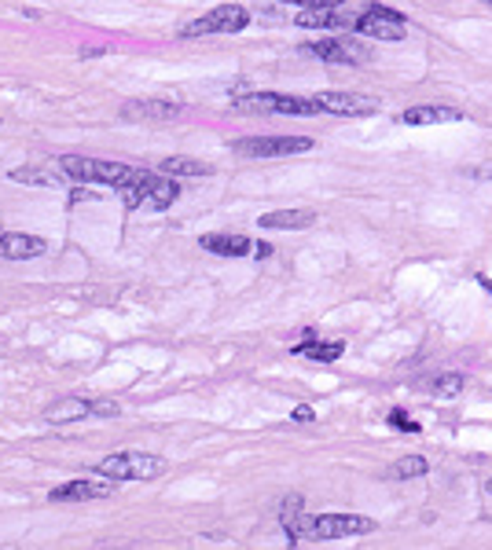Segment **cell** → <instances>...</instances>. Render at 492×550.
I'll use <instances>...</instances> for the list:
<instances>
[{"instance_id": "cb8c5ba5", "label": "cell", "mask_w": 492, "mask_h": 550, "mask_svg": "<svg viewBox=\"0 0 492 550\" xmlns=\"http://www.w3.org/2000/svg\"><path fill=\"white\" fill-rule=\"evenodd\" d=\"M426 470H430V463H426L422 455H404V459H397V463H394V477H397V481L422 477Z\"/></svg>"}, {"instance_id": "ac0fdd59", "label": "cell", "mask_w": 492, "mask_h": 550, "mask_svg": "<svg viewBox=\"0 0 492 550\" xmlns=\"http://www.w3.org/2000/svg\"><path fill=\"white\" fill-rule=\"evenodd\" d=\"M463 115L456 106H441V103H422V106H408L404 122L408 125H445V122H460Z\"/></svg>"}, {"instance_id": "e0dca14e", "label": "cell", "mask_w": 492, "mask_h": 550, "mask_svg": "<svg viewBox=\"0 0 492 550\" xmlns=\"http://www.w3.org/2000/svg\"><path fill=\"white\" fill-rule=\"evenodd\" d=\"M184 115L181 103H162V99H136L125 106V118H147V122H173Z\"/></svg>"}, {"instance_id": "603a6c76", "label": "cell", "mask_w": 492, "mask_h": 550, "mask_svg": "<svg viewBox=\"0 0 492 550\" xmlns=\"http://www.w3.org/2000/svg\"><path fill=\"white\" fill-rule=\"evenodd\" d=\"M463 385H467V378H463V374L445 371V374L430 378V393H433V397H460V393H463Z\"/></svg>"}, {"instance_id": "52a82bcc", "label": "cell", "mask_w": 492, "mask_h": 550, "mask_svg": "<svg viewBox=\"0 0 492 550\" xmlns=\"http://www.w3.org/2000/svg\"><path fill=\"white\" fill-rule=\"evenodd\" d=\"M236 154L243 158H276V154H305L312 151L309 136H254V140H236Z\"/></svg>"}, {"instance_id": "5bb4252c", "label": "cell", "mask_w": 492, "mask_h": 550, "mask_svg": "<svg viewBox=\"0 0 492 550\" xmlns=\"http://www.w3.org/2000/svg\"><path fill=\"white\" fill-rule=\"evenodd\" d=\"M202 250L217 253V257H246L254 253V243L246 235H236V232H213V235H202L199 239Z\"/></svg>"}, {"instance_id": "ffe728a7", "label": "cell", "mask_w": 492, "mask_h": 550, "mask_svg": "<svg viewBox=\"0 0 492 550\" xmlns=\"http://www.w3.org/2000/svg\"><path fill=\"white\" fill-rule=\"evenodd\" d=\"M294 353H298V356H309V360L335 363V360L346 353V345H342V342H316V335L309 330V335H305V342H298V345H294Z\"/></svg>"}, {"instance_id": "7402d4cb", "label": "cell", "mask_w": 492, "mask_h": 550, "mask_svg": "<svg viewBox=\"0 0 492 550\" xmlns=\"http://www.w3.org/2000/svg\"><path fill=\"white\" fill-rule=\"evenodd\" d=\"M12 180H19V184H37V188H60V184H63V177H60L56 165H51V170H15Z\"/></svg>"}, {"instance_id": "7a4b0ae2", "label": "cell", "mask_w": 492, "mask_h": 550, "mask_svg": "<svg viewBox=\"0 0 492 550\" xmlns=\"http://www.w3.org/2000/svg\"><path fill=\"white\" fill-rule=\"evenodd\" d=\"M96 473L107 477L111 484H118V481H154V477L166 473V459H158L151 452H115L96 466Z\"/></svg>"}, {"instance_id": "8992f818", "label": "cell", "mask_w": 492, "mask_h": 550, "mask_svg": "<svg viewBox=\"0 0 492 550\" xmlns=\"http://www.w3.org/2000/svg\"><path fill=\"white\" fill-rule=\"evenodd\" d=\"M243 110H257V115H291V118H309V115H320L312 99H302V96H283V92H254V96H243L239 99Z\"/></svg>"}, {"instance_id": "9a60e30c", "label": "cell", "mask_w": 492, "mask_h": 550, "mask_svg": "<svg viewBox=\"0 0 492 550\" xmlns=\"http://www.w3.org/2000/svg\"><path fill=\"white\" fill-rule=\"evenodd\" d=\"M280 525H283V532H287L291 543H302L309 536V518H305V500H302V495H287V500H283Z\"/></svg>"}, {"instance_id": "277c9868", "label": "cell", "mask_w": 492, "mask_h": 550, "mask_svg": "<svg viewBox=\"0 0 492 550\" xmlns=\"http://www.w3.org/2000/svg\"><path fill=\"white\" fill-rule=\"evenodd\" d=\"M353 30H357V33H364V37H375V41H404L408 23H404V15H401L397 8L371 5V8L357 12Z\"/></svg>"}, {"instance_id": "484cf974", "label": "cell", "mask_w": 492, "mask_h": 550, "mask_svg": "<svg viewBox=\"0 0 492 550\" xmlns=\"http://www.w3.org/2000/svg\"><path fill=\"white\" fill-rule=\"evenodd\" d=\"M88 411L92 415H118V404H111V400H88Z\"/></svg>"}, {"instance_id": "30bf717a", "label": "cell", "mask_w": 492, "mask_h": 550, "mask_svg": "<svg viewBox=\"0 0 492 550\" xmlns=\"http://www.w3.org/2000/svg\"><path fill=\"white\" fill-rule=\"evenodd\" d=\"M118 484L111 481H96V477H78V481H67L60 488L48 491L51 503H92V500H111Z\"/></svg>"}, {"instance_id": "2e32d148", "label": "cell", "mask_w": 492, "mask_h": 550, "mask_svg": "<svg viewBox=\"0 0 492 550\" xmlns=\"http://www.w3.org/2000/svg\"><path fill=\"white\" fill-rule=\"evenodd\" d=\"M316 220L312 209H272V213H261L257 225L261 228H276V232H298V228H309Z\"/></svg>"}, {"instance_id": "3957f363", "label": "cell", "mask_w": 492, "mask_h": 550, "mask_svg": "<svg viewBox=\"0 0 492 550\" xmlns=\"http://www.w3.org/2000/svg\"><path fill=\"white\" fill-rule=\"evenodd\" d=\"M122 198H125L129 209H140V206H147V209H170L181 198V184L170 180V177H158V173H144V180L125 188Z\"/></svg>"}, {"instance_id": "f546056e", "label": "cell", "mask_w": 492, "mask_h": 550, "mask_svg": "<svg viewBox=\"0 0 492 550\" xmlns=\"http://www.w3.org/2000/svg\"><path fill=\"white\" fill-rule=\"evenodd\" d=\"M478 283H481V287H485V290L492 294V280H488V275H478Z\"/></svg>"}, {"instance_id": "d4e9b609", "label": "cell", "mask_w": 492, "mask_h": 550, "mask_svg": "<svg viewBox=\"0 0 492 550\" xmlns=\"http://www.w3.org/2000/svg\"><path fill=\"white\" fill-rule=\"evenodd\" d=\"M390 426H397V429H404V433H419V429H422V426H419V422H415L408 411H401V408H394V411H390Z\"/></svg>"}, {"instance_id": "7c38bea8", "label": "cell", "mask_w": 492, "mask_h": 550, "mask_svg": "<svg viewBox=\"0 0 492 550\" xmlns=\"http://www.w3.org/2000/svg\"><path fill=\"white\" fill-rule=\"evenodd\" d=\"M353 12H342V8H335V5H305L298 15H294V23L298 26H309V30H316V26H349L353 30Z\"/></svg>"}, {"instance_id": "d6986e66", "label": "cell", "mask_w": 492, "mask_h": 550, "mask_svg": "<svg viewBox=\"0 0 492 550\" xmlns=\"http://www.w3.org/2000/svg\"><path fill=\"white\" fill-rule=\"evenodd\" d=\"M92 411H88V400L85 397H63L60 404H48L44 408V418L48 422H60V426H67V422H78V418H88Z\"/></svg>"}, {"instance_id": "6da1fadb", "label": "cell", "mask_w": 492, "mask_h": 550, "mask_svg": "<svg viewBox=\"0 0 492 550\" xmlns=\"http://www.w3.org/2000/svg\"><path fill=\"white\" fill-rule=\"evenodd\" d=\"M60 170L63 180H78V184H107V188H133L144 180L147 170H136V165L125 161H103V158H81V154H63L51 161Z\"/></svg>"}, {"instance_id": "44dd1931", "label": "cell", "mask_w": 492, "mask_h": 550, "mask_svg": "<svg viewBox=\"0 0 492 550\" xmlns=\"http://www.w3.org/2000/svg\"><path fill=\"white\" fill-rule=\"evenodd\" d=\"M209 173V165L195 161V158H166V161H158V177H206Z\"/></svg>"}, {"instance_id": "4fadbf2b", "label": "cell", "mask_w": 492, "mask_h": 550, "mask_svg": "<svg viewBox=\"0 0 492 550\" xmlns=\"http://www.w3.org/2000/svg\"><path fill=\"white\" fill-rule=\"evenodd\" d=\"M44 250H48V243L41 235H26V232L0 235V257L5 261H30V257H41Z\"/></svg>"}, {"instance_id": "ba28073f", "label": "cell", "mask_w": 492, "mask_h": 550, "mask_svg": "<svg viewBox=\"0 0 492 550\" xmlns=\"http://www.w3.org/2000/svg\"><path fill=\"white\" fill-rule=\"evenodd\" d=\"M367 532H375V521L360 514H316L309 521L312 539H346V536H367Z\"/></svg>"}, {"instance_id": "9c48e42d", "label": "cell", "mask_w": 492, "mask_h": 550, "mask_svg": "<svg viewBox=\"0 0 492 550\" xmlns=\"http://www.w3.org/2000/svg\"><path fill=\"white\" fill-rule=\"evenodd\" d=\"M312 103L320 115H342V118H367L378 110L371 96H357V92H320Z\"/></svg>"}, {"instance_id": "83f0119b", "label": "cell", "mask_w": 492, "mask_h": 550, "mask_svg": "<svg viewBox=\"0 0 492 550\" xmlns=\"http://www.w3.org/2000/svg\"><path fill=\"white\" fill-rule=\"evenodd\" d=\"M81 198H92V191H85V188H74V195H70V202H81Z\"/></svg>"}, {"instance_id": "4316f807", "label": "cell", "mask_w": 492, "mask_h": 550, "mask_svg": "<svg viewBox=\"0 0 492 550\" xmlns=\"http://www.w3.org/2000/svg\"><path fill=\"white\" fill-rule=\"evenodd\" d=\"M291 418H294V422H312V418H316V411H312L309 404H298V408L291 411Z\"/></svg>"}, {"instance_id": "5b68a950", "label": "cell", "mask_w": 492, "mask_h": 550, "mask_svg": "<svg viewBox=\"0 0 492 550\" xmlns=\"http://www.w3.org/2000/svg\"><path fill=\"white\" fill-rule=\"evenodd\" d=\"M250 23V12L239 8V5H221V8H213L199 19H191L188 26H181V37H206V33H239L246 30Z\"/></svg>"}, {"instance_id": "8fae6325", "label": "cell", "mask_w": 492, "mask_h": 550, "mask_svg": "<svg viewBox=\"0 0 492 550\" xmlns=\"http://www.w3.org/2000/svg\"><path fill=\"white\" fill-rule=\"evenodd\" d=\"M309 51L323 63H342V67H360L364 60H371V51L364 44H353L346 37H323V41H312Z\"/></svg>"}, {"instance_id": "4dcf8cb0", "label": "cell", "mask_w": 492, "mask_h": 550, "mask_svg": "<svg viewBox=\"0 0 492 550\" xmlns=\"http://www.w3.org/2000/svg\"><path fill=\"white\" fill-rule=\"evenodd\" d=\"M485 491H488V495H492V477H488V481H485Z\"/></svg>"}, {"instance_id": "f1b7e54d", "label": "cell", "mask_w": 492, "mask_h": 550, "mask_svg": "<svg viewBox=\"0 0 492 550\" xmlns=\"http://www.w3.org/2000/svg\"><path fill=\"white\" fill-rule=\"evenodd\" d=\"M254 253H257V257H268V253H272V246H268V243H257V246H254Z\"/></svg>"}]
</instances>
